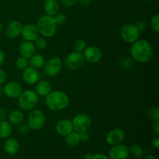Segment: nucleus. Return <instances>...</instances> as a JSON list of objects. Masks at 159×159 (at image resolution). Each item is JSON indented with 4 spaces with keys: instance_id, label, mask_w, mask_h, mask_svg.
Masks as SVG:
<instances>
[{
    "instance_id": "4be33fe9",
    "label": "nucleus",
    "mask_w": 159,
    "mask_h": 159,
    "mask_svg": "<svg viewBox=\"0 0 159 159\" xmlns=\"http://www.w3.org/2000/svg\"><path fill=\"white\" fill-rule=\"evenodd\" d=\"M7 120L12 125H19L24 120V115L20 110H12L7 115Z\"/></svg>"
},
{
    "instance_id": "2f4dec72",
    "label": "nucleus",
    "mask_w": 159,
    "mask_h": 159,
    "mask_svg": "<svg viewBox=\"0 0 159 159\" xmlns=\"http://www.w3.org/2000/svg\"><path fill=\"white\" fill-rule=\"evenodd\" d=\"M151 26L154 31L159 32V14H155L151 19Z\"/></svg>"
},
{
    "instance_id": "f03ea898",
    "label": "nucleus",
    "mask_w": 159,
    "mask_h": 159,
    "mask_svg": "<svg viewBox=\"0 0 159 159\" xmlns=\"http://www.w3.org/2000/svg\"><path fill=\"white\" fill-rule=\"evenodd\" d=\"M69 98L68 95L62 91H51L46 96L45 103L47 107L52 111H61L65 110L69 105Z\"/></svg>"
},
{
    "instance_id": "ea45409f",
    "label": "nucleus",
    "mask_w": 159,
    "mask_h": 159,
    "mask_svg": "<svg viewBox=\"0 0 159 159\" xmlns=\"http://www.w3.org/2000/svg\"><path fill=\"white\" fill-rule=\"evenodd\" d=\"M92 159H110L109 157H107V155H103V154H96V155H93V158Z\"/></svg>"
},
{
    "instance_id": "a19ab883",
    "label": "nucleus",
    "mask_w": 159,
    "mask_h": 159,
    "mask_svg": "<svg viewBox=\"0 0 159 159\" xmlns=\"http://www.w3.org/2000/svg\"><path fill=\"white\" fill-rule=\"evenodd\" d=\"M153 128H154V132H155V134L157 136L159 135V120L155 121V124L153 126Z\"/></svg>"
},
{
    "instance_id": "a18cd8bd",
    "label": "nucleus",
    "mask_w": 159,
    "mask_h": 159,
    "mask_svg": "<svg viewBox=\"0 0 159 159\" xmlns=\"http://www.w3.org/2000/svg\"><path fill=\"white\" fill-rule=\"evenodd\" d=\"M144 159H157V158H155V156H153V155H148V156L145 157Z\"/></svg>"
},
{
    "instance_id": "9d476101",
    "label": "nucleus",
    "mask_w": 159,
    "mask_h": 159,
    "mask_svg": "<svg viewBox=\"0 0 159 159\" xmlns=\"http://www.w3.org/2000/svg\"><path fill=\"white\" fill-rule=\"evenodd\" d=\"M84 58L89 63L96 64L101 61L102 57V54L101 50L98 47L89 46L86 47L83 51Z\"/></svg>"
},
{
    "instance_id": "20e7f679",
    "label": "nucleus",
    "mask_w": 159,
    "mask_h": 159,
    "mask_svg": "<svg viewBox=\"0 0 159 159\" xmlns=\"http://www.w3.org/2000/svg\"><path fill=\"white\" fill-rule=\"evenodd\" d=\"M38 102V95L35 91L31 89L22 92L18 97L19 107L24 111L33 110Z\"/></svg>"
},
{
    "instance_id": "e433bc0d",
    "label": "nucleus",
    "mask_w": 159,
    "mask_h": 159,
    "mask_svg": "<svg viewBox=\"0 0 159 159\" xmlns=\"http://www.w3.org/2000/svg\"><path fill=\"white\" fill-rule=\"evenodd\" d=\"M7 79V74L3 69L0 68V85L4 83Z\"/></svg>"
},
{
    "instance_id": "37998d69",
    "label": "nucleus",
    "mask_w": 159,
    "mask_h": 159,
    "mask_svg": "<svg viewBox=\"0 0 159 159\" xmlns=\"http://www.w3.org/2000/svg\"><path fill=\"white\" fill-rule=\"evenodd\" d=\"M5 61V54L1 49H0V65L4 62Z\"/></svg>"
},
{
    "instance_id": "6ab92c4d",
    "label": "nucleus",
    "mask_w": 159,
    "mask_h": 159,
    "mask_svg": "<svg viewBox=\"0 0 159 159\" xmlns=\"http://www.w3.org/2000/svg\"><path fill=\"white\" fill-rule=\"evenodd\" d=\"M3 149L8 155H16L20 150V143L16 138H7L3 144Z\"/></svg>"
},
{
    "instance_id": "49530a36",
    "label": "nucleus",
    "mask_w": 159,
    "mask_h": 159,
    "mask_svg": "<svg viewBox=\"0 0 159 159\" xmlns=\"http://www.w3.org/2000/svg\"><path fill=\"white\" fill-rule=\"evenodd\" d=\"M2 30H3V25L2 23V22L0 21V34L2 32Z\"/></svg>"
},
{
    "instance_id": "393cba45",
    "label": "nucleus",
    "mask_w": 159,
    "mask_h": 159,
    "mask_svg": "<svg viewBox=\"0 0 159 159\" xmlns=\"http://www.w3.org/2000/svg\"><path fill=\"white\" fill-rule=\"evenodd\" d=\"M80 142L81 141L80 137H79V133L75 131V130H72L71 133H69L68 135L65 136V143L69 147H76Z\"/></svg>"
},
{
    "instance_id": "f8f14e48",
    "label": "nucleus",
    "mask_w": 159,
    "mask_h": 159,
    "mask_svg": "<svg viewBox=\"0 0 159 159\" xmlns=\"http://www.w3.org/2000/svg\"><path fill=\"white\" fill-rule=\"evenodd\" d=\"M23 92L22 86L16 82H9L3 87V93L10 99H16Z\"/></svg>"
},
{
    "instance_id": "dca6fc26",
    "label": "nucleus",
    "mask_w": 159,
    "mask_h": 159,
    "mask_svg": "<svg viewBox=\"0 0 159 159\" xmlns=\"http://www.w3.org/2000/svg\"><path fill=\"white\" fill-rule=\"evenodd\" d=\"M22 76H23L24 82L28 85H34V84H36L38 82L39 78H40L38 71L30 66H28L27 68L23 70Z\"/></svg>"
},
{
    "instance_id": "f257e3e1",
    "label": "nucleus",
    "mask_w": 159,
    "mask_h": 159,
    "mask_svg": "<svg viewBox=\"0 0 159 159\" xmlns=\"http://www.w3.org/2000/svg\"><path fill=\"white\" fill-rule=\"evenodd\" d=\"M130 54L134 61L139 63H146L153 56V48L147 40H138L132 43Z\"/></svg>"
},
{
    "instance_id": "7ed1b4c3",
    "label": "nucleus",
    "mask_w": 159,
    "mask_h": 159,
    "mask_svg": "<svg viewBox=\"0 0 159 159\" xmlns=\"http://www.w3.org/2000/svg\"><path fill=\"white\" fill-rule=\"evenodd\" d=\"M37 27L40 34H41L43 37L50 38L55 35L57 26L54 22L53 16L45 14L37 20Z\"/></svg>"
},
{
    "instance_id": "4468645a",
    "label": "nucleus",
    "mask_w": 159,
    "mask_h": 159,
    "mask_svg": "<svg viewBox=\"0 0 159 159\" xmlns=\"http://www.w3.org/2000/svg\"><path fill=\"white\" fill-rule=\"evenodd\" d=\"M23 25L18 20H13L8 23L6 27V35L8 38L15 39L21 35Z\"/></svg>"
},
{
    "instance_id": "58836bf2",
    "label": "nucleus",
    "mask_w": 159,
    "mask_h": 159,
    "mask_svg": "<svg viewBox=\"0 0 159 159\" xmlns=\"http://www.w3.org/2000/svg\"><path fill=\"white\" fill-rule=\"evenodd\" d=\"M78 2H79V4H80L82 6H83V7L89 6L92 2L91 0H78Z\"/></svg>"
},
{
    "instance_id": "c85d7f7f",
    "label": "nucleus",
    "mask_w": 159,
    "mask_h": 159,
    "mask_svg": "<svg viewBox=\"0 0 159 159\" xmlns=\"http://www.w3.org/2000/svg\"><path fill=\"white\" fill-rule=\"evenodd\" d=\"M16 65L17 68L19 69L24 70L25 68H27L29 66V60L27 58L24 57H20L16 60Z\"/></svg>"
},
{
    "instance_id": "aec40b11",
    "label": "nucleus",
    "mask_w": 159,
    "mask_h": 159,
    "mask_svg": "<svg viewBox=\"0 0 159 159\" xmlns=\"http://www.w3.org/2000/svg\"><path fill=\"white\" fill-rule=\"evenodd\" d=\"M52 91V85L50 82L42 80L36 85L35 92L37 95L41 96H46Z\"/></svg>"
},
{
    "instance_id": "9b49d317",
    "label": "nucleus",
    "mask_w": 159,
    "mask_h": 159,
    "mask_svg": "<svg viewBox=\"0 0 159 159\" xmlns=\"http://www.w3.org/2000/svg\"><path fill=\"white\" fill-rule=\"evenodd\" d=\"M130 155L129 148L124 144H116L109 152V156L110 159H127Z\"/></svg>"
},
{
    "instance_id": "a211bd4d",
    "label": "nucleus",
    "mask_w": 159,
    "mask_h": 159,
    "mask_svg": "<svg viewBox=\"0 0 159 159\" xmlns=\"http://www.w3.org/2000/svg\"><path fill=\"white\" fill-rule=\"evenodd\" d=\"M56 131L61 136L65 137L73 130L71 121L68 119H62L56 124Z\"/></svg>"
},
{
    "instance_id": "2eb2a0df",
    "label": "nucleus",
    "mask_w": 159,
    "mask_h": 159,
    "mask_svg": "<svg viewBox=\"0 0 159 159\" xmlns=\"http://www.w3.org/2000/svg\"><path fill=\"white\" fill-rule=\"evenodd\" d=\"M21 35L25 40L33 42L40 36V33L37 26L34 24H26L23 26Z\"/></svg>"
},
{
    "instance_id": "0eeeda50",
    "label": "nucleus",
    "mask_w": 159,
    "mask_h": 159,
    "mask_svg": "<svg viewBox=\"0 0 159 159\" xmlns=\"http://www.w3.org/2000/svg\"><path fill=\"white\" fill-rule=\"evenodd\" d=\"M140 35V31L134 24L127 23L123 26L120 30L121 38L128 43H133L138 40Z\"/></svg>"
},
{
    "instance_id": "4c0bfd02",
    "label": "nucleus",
    "mask_w": 159,
    "mask_h": 159,
    "mask_svg": "<svg viewBox=\"0 0 159 159\" xmlns=\"http://www.w3.org/2000/svg\"><path fill=\"white\" fill-rule=\"evenodd\" d=\"M7 112L6 109L0 107V120H4L7 118Z\"/></svg>"
},
{
    "instance_id": "6e6552de",
    "label": "nucleus",
    "mask_w": 159,
    "mask_h": 159,
    "mask_svg": "<svg viewBox=\"0 0 159 159\" xmlns=\"http://www.w3.org/2000/svg\"><path fill=\"white\" fill-rule=\"evenodd\" d=\"M62 61L59 57H54L45 61L43 65V71L49 77H54L60 73L62 69Z\"/></svg>"
},
{
    "instance_id": "a878e982",
    "label": "nucleus",
    "mask_w": 159,
    "mask_h": 159,
    "mask_svg": "<svg viewBox=\"0 0 159 159\" xmlns=\"http://www.w3.org/2000/svg\"><path fill=\"white\" fill-rule=\"evenodd\" d=\"M129 152L136 158H141L143 156V155H144V150H143L142 147L141 145H138V144H134V145H132L130 147V148L129 149Z\"/></svg>"
},
{
    "instance_id": "cd10ccee",
    "label": "nucleus",
    "mask_w": 159,
    "mask_h": 159,
    "mask_svg": "<svg viewBox=\"0 0 159 159\" xmlns=\"http://www.w3.org/2000/svg\"><path fill=\"white\" fill-rule=\"evenodd\" d=\"M54 22L57 24V26H63L67 21V16L64 13L57 12L55 15L53 16Z\"/></svg>"
},
{
    "instance_id": "39448f33",
    "label": "nucleus",
    "mask_w": 159,
    "mask_h": 159,
    "mask_svg": "<svg viewBox=\"0 0 159 159\" xmlns=\"http://www.w3.org/2000/svg\"><path fill=\"white\" fill-rule=\"evenodd\" d=\"M27 125L32 130H39L45 124L44 113L40 110H31L28 115Z\"/></svg>"
},
{
    "instance_id": "bb28decb",
    "label": "nucleus",
    "mask_w": 159,
    "mask_h": 159,
    "mask_svg": "<svg viewBox=\"0 0 159 159\" xmlns=\"http://www.w3.org/2000/svg\"><path fill=\"white\" fill-rule=\"evenodd\" d=\"M34 46L40 50H44L48 47V42L43 37H38L34 40Z\"/></svg>"
},
{
    "instance_id": "423d86ee",
    "label": "nucleus",
    "mask_w": 159,
    "mask_h": 159,
    "mask_svg": "<svg viewBox=\"0 0 159 159\" xmlns=\"http://www.w3.org/2000/svg\"><path fill=\"white\" fill-rule=\"evenodd\" d=\"M71 124H72L73 130L78 133H82V132L88 131L91 127L92 120L89 115L85 113H79L74 116L71 121Z\"/></svg>"
},
{
    "instance_id": "473e14b6",
    "label": "nucleus",
    "mask_w": 159,
    "mask_h": 159,
    "mask_svg": "<svg viewBox=\"0 0 159 159\" xmlns=\"http://www.w3.org/2000/svg\"><path fill=\"white\" fill-rule=\"evenodd\" d=\"M29 127H28L27 124H23V123H21V124H20L18 125V128H17V130H18V133L20 135H22V136H23V135H26V134L28 133V131H29Z\"/></svg>"
},
{
    "instance_id": "79ce46f5",
    "label": "nucleus",
    "mask_w": 159,
    "mask_h": 159,
    "mask_svg": "<svg viewBox=\"0 0 159 159\" xmlns=\"http://www.w3.org/2000/svg\"><path fill=\"white\" fill-rule=\"evenodd\" d=\"M152 145L155 148H159V138L157 137L155 139L152 141Z\"/></svg>"
},
{
    "instance_id": "c03bdc74",
    "label": "nucleus",
    "mask_w": 159,
    "mask_h": 159,
    "mask_svg": "<svg viewBox=\"0 0 159 159\" xmlns=\"http://www.w3.org/2000/svg\"><path fill=\"white\" fill-rule=\"evenodd\" d=\"M93 154L87 153L86 155L84 156V159H92V158H93Z\"/></svg>"
},
{
    "instance_id": "c756f323",
    "label": "nucleus",
    "mask_w": 159,
    "mask_h": 159,
    "mask_svg": "<svg viewBox=\"0 0 159 159\" xmlns=\"http://www.w3.org/2000/svg\"><path fill=\"white\" fill-rule=\"evenodd\" d=\"M148 115L149 118L152 120H159V109L157 107H152L148 111Z\"/></svg>"
},
{
    "instance_id": "5701e85b",
    "label": "nucleus",
    "mask_w": 159,
    "mask_h": 159,
    "mask_svg": "<svg viewBox=\"0 0 159 159\" xmlns=\"http://www.w3.org/2000/svg\"><path fill=\"white\" fill-rule=\"evenodd\" d=\"M12 124L8 120H0V138L5 139L10 136L12 134Z\"/></svg>"
},
{
    "instance_id": "412c9836",
    "label": "nucleus",
    "mask_w": 159,
    "mask_h": 159,
    "mask_svg": "<svg viewBox=\"0 0 159 159\" xmlns=\"http://www.w3.org/2000/svg\"><path fill=\"white\" fill-rule=\"evenodd\" d=\"M43 9L47 15L53 16L60 9V4L57 0H46L43 4Z\"/></svg>"
},
{
    "instance_id": "1a4fd4ad",
    "label": "nucleus",
    "mask_w": 159,
    "mask_h": 159,
    "mask_svg": "<svg viewBox=\"0 0 159 159\" xmlns=\"http://www.w3.org/2000/svg\"><path fill=\"white\" fill-rule=\"evenodd\" d=\"M85 58L82 53L74 51L65 57V64L68 69L77 70L83 65Z\"/></svg>"
},
{
    "instance_id": "7c9ffc66",
    "label": "nucleus",
    "mask_w": 159,
    "mask_h": 159,
    "mask_svg": "<svg viewBox=\"0 0 159 159\" xmlns=\"http://www.w3.org/2000/svg\"><path fill=\"white\" fill-rule=\"evenodd\" d=\"M86 48V43L84 40L82 39H79V40H76L74 43V49L75 51H77V52L82 53V51H84V50Z\"/></svg>"
},
{
    "instance_id": "de8ad7c7",
    "label": "nucleus",
    "mask_w": 159,
    "mask_h": 159,
    "mask_svg": "<svg viewBox=\"0 0 159 159\" xmlns=\"http://www.w3.org/2000/svg\"><path fill=\"white\" fill-rule=\"evenodd\" d=\"M146 1L150 2H155V1H156V0H146Z\"/></svg>"
},
{
    "instance_id": "f3484780",
    "label": "nucleus",
    "mask_w": 159,
    "mask_h": 159,
    "mask_svg": "<svg viewBox=\"0 0 159 159\" xmlns=\"http://www.w3.org/2000/svg\"><path fill=\"white\" fill-rule=\"evenodd\" d=\"M36 48L34 46V43L31 41L24 40L22 42L19 46V52L22 57H24L26 58L29 59L35 54Z\"/></svg>"
},
{
    "instance_id": "ddd939ff",
    "label": "nucleus",
    "mask_w": 159,
    "mask_h": 159,
    "mask_svg": "<svg viewBox=\"0 0 159 159\" xmlns=\"http://www.w3.org/2000/svg\"><path fill=\"white\" fill-rule=\"evenodd\" d=\"M125 138L124 131L120 128H115L110 130L107 135V142L110 145H116L123 142Z\"/></svg>"
},
{
    "instance_id": "c9c22d12",
    "label": "nucleus",
    "mask_w": 159,
    "mask_h": 159,
    "mask_svg": "<svg viewBox=\"0 0 159 159\" xmlns=\"http://www.w3.org/2000/svg\"><path fill=\"white\" fill-rule=\"evenodd\" d=\"M79 137H80V141L82 142H87L89 140V134L88 133V131L79 133Z\"/></svg>"
},
{
    "instance_id": "f704fd0d",
    "label": "nucleus",
    "mask_w": 159,
    "mask_h": 159,
    "mask_svg": "<svg viewBox=\"0 0 159 159\" xmlns=\"http://www.w3.org/2000/svg\"><path fill=\"white\" fill-rule=\"evenodd\" d=\"M135 26H136V27L138 28V30L140 32H143L147 28V23L144 21H143V20H141V21H138L137 24H135Z\"/></svg>"
},
{
    "instance_id": "72a5a7b5",
    "label": "nucleus",
    "mask_w": 159,
    "mask_h": 159,
    "mask_svg": "<svg viewBox=\"0 0 159 159\" xmlns=\"http://www.w3.org/2000/svg\"><path fill=\"white\" fill-rule=\"evenodd\" d=\"M61 4L66 8H70L74 6L78 2V0H60Z\"/></svg>"
},
{
    "instance_id": "b1692460",
    "label": "nucleus",
    "mask_w": 159,
    "mask_h": 159,
    "mask_svg": "<svg viewBox=\"0 0 159 159\" xmlns=\"http://www.w3.org/2000/svg\"><path fill=\"white\" fill-rule=\"evenodd\" d=\"M45 64V59L40 54H34L32 57L29 58V65L30 67L38 70L40 69L43 67Z\"/></svg>"
}]
</instances>
